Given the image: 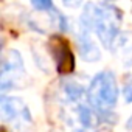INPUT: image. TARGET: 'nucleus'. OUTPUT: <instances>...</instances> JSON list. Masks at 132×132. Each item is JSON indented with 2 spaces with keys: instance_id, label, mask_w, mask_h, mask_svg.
I'll return each instance as SVG.
<instances>
[{
  "instance_id": "1",
  "label": "nucleus",
  "mask_w": 132,
  "mask_h": 132,
  "mask_svg": "<svg viewBox=\"0 0 132 132\" xmlns=\"http://www.w3.org/2000/svg\"><path fill=\"white\" fill-rule=\"evenodd\" d=\"M59 104L62 109V120L73 127L93 129L103 120L90 104L87 89L76 81H65L61 84Z\"/></svg>"
},
{
  "instance_id": "2",
  "label": "nucleus",
  "mask_w": 132,
  "mask_h": 132,
  "mask_svg": "<svg viewBox=\"0 0 132 132\" xmlns=\"http://www.w3.org/2000/svg\"><path fill=\"white\" fill-rule=\"evenodd\" d=\"M121 20L123 14L115 5L106 2H89L81 13L79 27L92 31L104 48L112 50L120 36Z\"/></svg>"
},
{
  "instance_id": "3",
  "label": "nucleus",
  "mask_w": 132,
  "mask_h": 132,
  "mask_svg": "<svg viewBox=\"0 0 132 132\" xmlns=\"http://www.w3.org/2000/svg\"><path fill=\"white\" fill-rule=\"evenodd\" d=\"M87 96L90 104L95 107V110L101 115L103 120L110 118L120 96L117 76L109 70H103L96 73L89 82Z\"/></svg>"
},
{
  "instance_id": "4",
  "label": "nucleus",
  "mask_w": 132,
  "mask_h": 132,
  "mask_svg": "<svg viewBox=\"0 0 132 132\" xmlns=\"http://www.w3.org/2000/svg\"><path fill=\"white\" fill-rule=\"evenodd\" d=\"M25 64L22 54L17 50H10L3 54L2 61V75H0V90L6 93L8 90L22 89L25 86Z\"/></svg>"
},
{
  "instance_id": "5",
  "label": "nucleus",
  "mask_w": 132,
  "mask_h": 132,
  "mask_svg": "<svg viewBox=\"0 0 132 132\" xmlns=\"http://www.w3.org/2000/svg\"><path fill=\"white\" fill-rule=\"evenodd\" d=\"M0 115L6 124L19 130L31 126L33 123V117L27 103L22 98L13 95H5V93L2 95V98H0Z\"/></svg>"
},
{
  "instance_id": "6",
  "label": "nucleus",
  "mask_w": 132,
  "mask_h": 132,
  "mask_svg": "<svg viewBox=\"0 0 132 132\" xmlns=\"http://www.w3.org/2000/svg\"><path fill=\"white\" fill-rule=\"evenodd\" d=\"M48 50L59 73H72L75 70V54L64 37L53 36L48 42Z\"/></svg>"
},
{
  "instance_id": "7",
  "label": "nucleus",
  "mask_w": 132,
  "mask_h": 132,
  "mask_svg": "<svg viewBox=\"0 0 132 132\" xmlns=\"http://www.w3.org/2000/svg\"><path fill=\"white\" fill-rule=\"evenodd\" d=\"M92 34H93L92 31L81 28V27L78 30V34H76L78 53L86 62H96L101 59V50L96 45V42L92 39Z\"/></svg>"
},
{
  "instance_id": "8",
  "label": "nucleus",
  "mask_w": 132,
  "mask_h": 132,
  "mask_svg": "<svg viewBox=\"0 0 132 132\" xmlns=\"http://www.w3.org/2000/svg\"><path fill=\"white\" fill-rule=\"evenodd\" d=\"M30 2H31V5H33L37 11H40V13H47V11L54 10L53 0H30Z\"/></svg>"
},
{
  "instance_id": "9",
  "label": "nucleus",
  "mask_w": 132,
  "mask_h": 132,
  "mask_svg": "<svg viewBox=\"0 0 132 132\" xmlns=\"http://www.w3.org/2000/svg\"><path fill=\"white\" fill-rule=\"evenodd\" d=\"M123 100H124V103H127V104L132 103V79H129V81L124 84V87H123Z\"/></svg>"
},
{
  "instance_id": "10",
  "label": "nucleus",
  "mask_w": 132,
  "mask_h": 132,
  "mask_svg": "<svg viewBox=\"0 0 132 132\" xmlns=\"http://www.w3.org/2000/svg\"><path fill=\"white\" fill-rule=\"evenodd\" d=\"M82 0H61V3L65 6V8H78L81 5Z\"/></svg>"
},
{
  "instance_id": "11",
  "label": "nucleus",
  "mask_w": 132,
  "mask_h": 132,
  "mask_svg": "<svg viewBox=\"0 0 132 132\" xmlns=\"http://www.w3.org/2000/svg\"><path fill=\"white\" fill-rule=\"evenodd\" d=\"M126 127H127V129H132V113H130V117H129V120H127V123H126Z\"/></svg>"
}]
</instances>
